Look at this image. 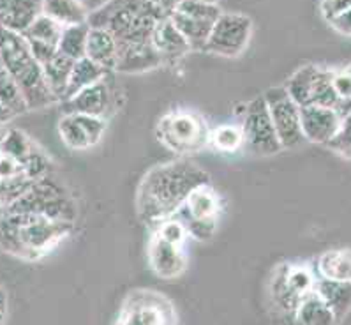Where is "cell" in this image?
I'll return each instance as SVG.
<instances>
[{
	"mask_svg": "<svg viewBox=\"0 0 351 325\" xmlns=\"http://www.w3.org/2000/svg\"><path fill=\"white\" fill-rule=\"evenodd\" d=\"M32 182H5L0 181V210L8 209L30 188Z\"/></svg>",
	"mask_w": 351,
	"mask_h": 325,
	"instance_id": "obj_39",
	"label": "cell"
},
{
	"mask_svg": "<svg viewBox=\"0 0 351 325\" xmlns=\"http://www.w3.org/2000/svg\"><path fill=\"white\" fill-rule=\"evenodd\" d=\"M295 320L298 325H335L337 318L332 313V309L322 301V297L316 292L304 297V301L298 304L295 311Z\"/></svg>",
	"mask_w": 351,
	"mask_h": 325,
	"instance_id": "obj_28",
	"label": "cell"
},
{
	"mask_svg": "<svg viewBox=\"0 0 351 325\" xmlns=\"http://www.w3.org/2000/svg\"><path fill=\"white\" fill-rule=\"evenodd\" d=\"M73 66H75V60L66 57V55H62L60 52H57V55H55L48 64L43 66V73H45V80L46 83H48V89H50L51 94L55 96L57 103H62L64 98H66L67 83H69Z\"/></svg>",
	"mask_w": 351,
	"mask_h": 325,
	"instance_id": "obj_24",
	"label": "cell"
},
{
	"mask_svg": "<svg viewBox=\"0 0 351 325\" xmlns=\"http://www.w3.org/2000/svg\"><path fill=\"white\" fill-rule=\"evenodd\" d=\"M326 147L334 150L339 156L346 157V159H351V111L346 113L344 117H341V124H339L337 133L334 135Z\"/></svg>",
	"mask_w": 351,
	"mask_h": 325,
	"instance_id": "obj_36",
	"label": "cell"
},
{
	"mask_svg": "<svg viewBox=\"0 0 351 325\" xmlns=\"http://www.w3.org/2000/svg\"><path fill=\"white\" fill-rule=\"evenodd\" d=\"M27 43H29V48H30V52H32L34 58L39 62V66L41 67L45 66V64H48V62H50L58 52L57 46L50 45V43L36 41V39H27Z\"/></svg>",
	"mask_w": 351,
	"mask_h": 325,
	"instance_id": "obj_40",
	"label": "cell"
},
{
	"mask_svg": "<svg viewBox=\"0 0 351 325\" xmlns=\"http://www.w3.org/2000/svg\"><path fill=\"white\" fill-rule=\"evenodd\" d=\"M43 14L62 27L87 23L88 11L82 0H43Z\"/></svg>",
	"mask_w": 351,
	"mask_h": 325,
	"instance_id": "obj_25",
	"label": "cell"
},
{
	"mask_svg": "<svg viewBox=\"0 0 351 325\" xmlns=\"http://www.w3.org/2000/svg\"><path fill=\"white\" fill-rule=\"evenodd\" d=\"M149 2H154V4H156V0H149Z\"/></svg>",
	"mask_w": 351,
	"mask_h": 325,
	"instance_id": "obj_49",
	"label": "cell"
},
{
	"mask_svg": "<svg viewBox=\"0 0 351 325\" xmlns=\"http://www.w3.org/2000/svg\"><path fill=\"white\" fill-rule=\"evenodd\" d=\"M113 325H177L173 304L154 290H134L125 297Z\"/></svg>",
	"mask_w": 351,
	"mask_h": 325,
	"instance_id": "obj_8",
	"label": "cell"
},
{
	"mask_svg": "<svg viewBox=\"0 0 351 325\" xmlns=\"http://www.w3.org/2000/svg\"><path fill=\"white\" fill-rule=\"evenodd\" d=\"M0 153L16 159L32 182L53 173V161L50 156L21 129L11 128L0 135Z\"/></svg>",
	"mask_w": 351,
	"mask_h": 325,
	"instance_id": "obj_12",
	"label": "cell"
},
{
	"mask_svg": "<svg viewBox=\"0 0 351 325\" xmlns=\"http://www.w3.org/2000/svg\"><path fill=\"white\" fill-rule=\"evenodd\" d=\"M318 274L323 280L351 281V249H328L318 258Z\"/></svg>",
	"mask_w": 351,
	"mask_h": 325,
	"instance_id": "obj_23",
	"label": "cell"
},
{
	"mask_svg": "<svg viewBox=\"0 0 351 325\" xmlns=\"http://www.w3.org/2000/svg\"><path fill=\"white\" fill-rule=\"evenodd\" d=\"M0 308L8 309V292H5L2 284H0Z\"/></svg>",
	"mask_w": 351,
	"mask_h": 325,
	"instance_id": "obj_46",
	"label": "cell"
},
{
	"mask_svg": "<svg viewBox=\"0 0 351 325\" xmlns=\"http://www.w3.org/2000/svg\"><path fill=\"white\" fill-rule=\"evenodd\" d=\"M149 265L157 278L177 280L186 272L187 258L182 247L173 246L157 234H152L149 243Z\"/></svg>",
	"mask_w": 351,
	"mask_h": 325,
	"instance_id": "obj_14",
	"label": "cell"
},
{
	"mask_svg": "<svg viewBox=\"0 0 351 325\" xmlns=\"http://www.w3.org/2000/svg\"><path fill=\"white\" fill-rule=\"evenodd\" d=\"M119 43V52H117L115 73L122 74H140L149 73L162 66L161 55L157 54L152 41L147 43Z\"/></svg>",
	"mask_w": 351,
	"mask_h": 325,
	"instance_id": "obj_15",
	"label": "cell"
},
{
	"mask_svg": "<svg viewBox=\"0 0 351 325\" xmlns=\"http://www.w3.org/2000/svg\"><path fill=\"white\" fill-rule=\"evenodd\" d=\"M88 30H90V25L88 23L64 27L57 45L58 52L62 55H66V57L73 58V60H80V58L85 57Z\"/></svg>",
	"mask_w": 351,
	"mask_h": 325,
	"instance_id": "obj_30",
	"label": "cell"
},
{
	"mask_svg": "<svg viewBox=\"0 0 351 325\" xmlns=\"http://www.w3.org/2000/svg\"><path fill=\"white\" fill-rule=\"evenodd\" d=\"M43 14V0H0V27L23 34Z\"/></svg>",
	"mask_w": 351,
	"mask_h": 325,
	"instance_id": "obj_19",
	"label": "cell"
},
{
	"mask_svg": "<svg viewBox=\"0 0 351 325\" xmlns=\"http://www.w3.org/2000/svg\"><path fill=\"white\" fill-rule=\"evenodd\" d=\"M319 69L322 67L316 66V64H306V66H302L300 69L295 71L289 76L288 82H286V92L300 108L311 107V99H313V92L314 87H316Z\"/></svg>",
	"mask_w": 351,
	"mask_h": 325,
	"instance_id": "obj_22",
	"label": "cell"
},
{
	"mask_svg": "<svg viewBox=\"0 0 351 325\" xmlns=\"http://www.w3.org/2000/svg\"><path fill=\"white\" fill-rule=\"evenodd\" d=\"M282 269H285L286 283L289 284V289L293 290L300 299L314 292L318 278L314 276L309 267L300 264H282Z\"/></svg>",
	"mask_w": 351,
	"mask_h": 325,
	"instance_id": "obj_33",
	"label": "cell"
},
{
	"mask_svg": "<svg viewBox=\"0 0 351 325\" xmlns=\"http://www.w3.org/2000/svg\"><path fill=\"white\" fill-rule=\"evenodd\" d=\"M351 8V0H322L319 4V11H322V16L326 21L334 20L335 16L343 14L344 11Z\"/></svg>",
	"mask_w": 351,
	"mask_h": 325,
	"instance_id": "obj_41",
	"label": "cell"
},
{
	"mask_svg": "<svg viewBox=\"0 0 351 325\" xmlns=\"http://www.w3.org/2000/svg\"><path fill=\"white\" fill-rule=\"evenodd\" d=\"M269 293L270 299H272V304L276 306L279 311H282V313L295 315L298 304L304 301V299H300L293 290L289 289V284L286 283L285 269H282V265H279V267L276 269V272H274L272 280H270Z\"/></svg>",
	"mask_w": 351,
	"mask_h": 325,
	"instance_id": "obj_29",
	"label": "cell"
},
{
	"mask_svg": "<svg viewBox=\"0 0 351 325\" xmlns=\"http://www.w3.org/2000/svg\"><path fill=\"white\" fill-rule=\"evenodd\" d=\"M240 128L244 133V148H247L249 153L274 156L282 150L263 94L256 96L245 104L240 117Z\"/></svg>",
	"mask_w": 351,
	"mask_h": 325,
	"instance_id": "obj_7",
	"label": "cell"
},
{
	"mask_svg": "<svg viewBox=\"0 0 351 325\" xmlns=\"http://www.w3.org/2000/svg\"><path fill=\"white\" fill-rule=\"evenodd\" d=\"M202 2H208V4H219V0H202Z\"/></svg>",
	"mask_w": 351,
	"mask_h": 325,
	"instance_id": "obj_48",
	"label": "cell"
},
{
	"mask_svg": "<svg viewBox=\"0 0 351 325\" xmlns=\"http://www.w3.org/2000/svg\"><path fill=\"white\" fill-rule=\"evenodd\" d=\"M300 124L306 142L326 145L337 133L341 117L335 108L304 107L300 108Z\"/></svg>",
	"mask_w": 351,
	"mask_h": 325,
	"instance_id": "obj_16",
	"label": "cell"
},
{
	"mask_svg": "<svg viewBox=\"0 0 351 325\" xmlns=\"http://www.w3.org/2000/svg\"><path fill=\"white\" fill-rule=\"evenodd\" d=\"M108 73H110V71L104 69L99 64H95V62L90 60L88 57L75 60V66H73V71H71L69 83H67V91L64 101L73 98V96L78 94V92H82L83 89H87V87L94 85V83H97L99 80H103Z\"/></svg>",
	"mask_w": 351,
	"mask_h": 325,
	"instance_id": "obj_27",
	"label": "cell"
},
{
	"mask_svg": "<svg viewBox=\"0 0 351 325\" xmlns=\"http://www.w3.org/2000/svg\"><path fill=\"white\" fill-rule=\"evenodd\" d=\"M221 212H223L221 194L214 190L210 182H207V184H202L193 190L177 216L186 219H196V221H219Z\"/></svg>",
	"mask_w": 351,
	"mask_h": 325,
	"instance_id": "obj_17",
	"label": "cell"
},
{
	"mask_svg": "<svg viewBox=\"0 0 351 325\" xmlns=\"http://www.w3.org/2000/svg\"><path fill=\"white\" fill-rule=\"evenodd\" d=\"M0 103L4 104L8 110L13 111L14 115H21L29 110L25 99L21 96L20 87L16 85L13 76L8 73L2 60H0Z\"/></svg>",
	"mask_w": 351,
	"mask_h": 325,
	"instance_id": "obj_32",
	"label": "cell"
},
{
	"mask_svg": "<svg viewBox=\"0 0 351 325\" xmlns=\"http://www.w3.org/2000/svg\"><path fill=\"white\" fill-rule=\"evenodd\" d=\"M169 20L173 21L175 27L180 30L186 41L189 43L191 49H198V52H205V46H207L208 36H210V30L214 27L215 21H207L199 20V18L187 16L184 12H173Z\"/></svg>",
	"mask_w": 351,
	"mask_h": 325,
	"instance_id": "obj_26",
	"label": "cell"
},
{
	"mask_svg": "<svg viewBox=\"0 0 351 325\" xmlns=\"http://www.w3.org/2000/svg\"><path fill=\"white\" fill-rule=\"evenodd\" d=\"M13 117H16L11 110H8V108L4 107V104L0 103V129L4 128V126H8L9 122H11V119Z\"/></svg>",
	"mask_w": 351,
	"mask_h": 325,
	"instance_id": "obj_45",
	"label": "cell"
},
{
	"mask_svg": "<svg viewBox=\"0 0 351 325\" xmlns=\"http://www.w3.org/2000/svg\"><path fill=\"white\" fill-rule=\"evenodd\" d=\"M177 11L184 12L187 16L199 18V20L207 21H215L221 16V12H223L219 4H208V2H202V0H182V4L178 5Z\"/></svg>",
	"mask_w": 351,
	"mask_h": 325,
	"instance_id": "obj_37",
	"label": "cell"
},
{
	"mask_svg": "<svg viewBox=\"0 0 351 325\" xmlns=\"http://www.w3.org/2000/svg\"><path fill=\"white\" fill-rule=\"evenodd\" d=\"M62 25L57 23L55 20H51L50 16L46 14H39L36 20L32 21L29 29L21 34L27 39H36V41L50 43V45H58V39H60V34H62Z\"/></svg>",
	"mask_w": 351,
	"mask_h": 325,
	"instance_id": "obj_34",
	"label": "cell"
},
{
	"mask_svg": "<svg viewBox=\"0 0 351 325\" xmlns=\"http://www.w3.org/2000/svg\"><path fill=\"white\" fill-rule=\"evenodd\" d=\"M0 60L20 87L29 110H38L57 103L55 96L48 89L43 67L34 58L29 43L21 34L0 27Z\"/></svg>",
	"mask_w": 351,
	"mask_h": 325,
	"instance_id": "obj_4",
	"label": "cell"
},
{
	"mask_svg": "<svg viewBox=\"0 0 351 325\" xmlns=\"http://www.w3.org/2000/svg\"><path fill=\"white\" fill-rule=\"evenodd\" d=\"M162 18L161 9L149 0H108L88 12L87 23L112 32L117 41L147 43Z\"/></svg>",
	"mask_w": 351,
	"mask_h": 325,
	"instance_id": "obj_3",
	"label": "cell"
},
{
	"mask_svg": "<svg viewBox=\"0 0 351 325\" xmlns=\"http://www.w3.org/2000/svg\"><path fill=\"white\" fill-rule=\"evenodd\" d=\"M178 218H180V216H178ZM180 221L184 223L187 235L193 237L195 240H198V243H207V240H210L215 235L217 227H219V221H196V219L186 218H180Z\"/></svg>",
	"mask_w": 351,
	"mask_h": 325,
	"instance_id": "obj_38",
	"label": "cell"
},
{
	"mask_svg": "<svg viewBox=\"0 0 351 325\" xmlns=\"http://www.w3.org/2000/svg\"><path fill=\"white\" fill-rule=\"evenodd\" d=\"M328 23H330V27L337 34H341V36L344 37H351V8L348 9V11H344L343 14L335 16L334 20H330Z\"/></svg>",
	"mask_w": 351,
	"mask_h": 325,
	"instance_id": "obj_43",
	"label": "cell"
},
{
	"mask_svg": "<svg viewBox=\"0 0 351 325\" xmlns=\"http://www.w3.org/2000/svg\"><path fill=\"white\" fill-rule=\"evenodd\" d=\"M207 182H210L207 170L189 159H175L152 166L138 184V218L156 230L165 219L182 209L195 188Z\"/></svg>",
	"mask_w": 351,
	"mask_h": 325,
	"instance_id": "obj_1",
	"label": "cell"
},
{
	"mask_svg": "<svg viewBox=\"0 0 351 325\" xmlns=\"http://www.w3.org/2000/svg\"><path fill=\"white\" fill-rule=\"evenodd\" d=\"M75 228L69 221L0 210V249L25 262H38L66 243Z\"/></svg>",
	"mask_w": 351,
	"mask_h": 325,
	"instance_id": "obj_2",
	"label": "cell"
},
{
	"mask_svg": "<svg viewBox=\"0 0 351 325\" xmlns=\"http://www.w3.org/2000/svg\"><path fill=\"white\" fill-rule=\"evenodd\" d=\"M5 318H8V309L0 308V325H5Z\"/></svg>",
	"mask_w": 351,
	"mask_h": 325,
	"instance_id": "obj_47",
	"label": "cell"
},
{
	"mask_svg": "<svg viewBox=\"0 0 351 325\" xmlns=\"http://www.w3.org/2000/svg\"><path fill=\"white\" fill-rule=\"evenodd\" d=\"M314 292L332 309L337 322L351 311V281H332L318 278Z\"/></svg>",
	"mask_w": 351,
	"mask_h": 325,
	"instance_id": "obj_21",
	"label": "cell"
},
{
	"mask_svg": "<svg viewBox=\"0 0 351 325\" xmlns=\"http://www.w3.org/2000/svg\"><path fill=\"white\" fill-rule=\"evenodd\" d=\"M4 210L39 214L58 221L75 223V225L80 218V205L75 194L53 173L32 182L29 190Z\"/></svg>",
	"mask_w": 351,
	"mask_h": 325,
	"instance_id": "obj_5",
	"label": "cell"
},
{
	"mask_svg": "<svg viewBox=\"0 0 351 325\" xmlns=\"http://www.w3.org/2000/svg\"><path fill=\"white\" fill-rule=\"evenodd\" d=\"M208 147L217 153L235 154L244 148V133L240 124H221L215 129H210Z\"/></svg>",
	"mask_w": 351,
	"mask_h": 325,
	"instance_id": "obj_31",
	"label": "cell"
},
{
	"mask_svg": "<svg viewBox=\"0 0 351 325\" xmlns=\"http://www.w3.org/2000/svg\"><path fill=\"white\" fill-rule=\"evenodd\" d=\"M348 69H350V73H351V66H350V67H348Z\"/></svg>",
	"mask_w": 351,
	"mask_h": 325,
	"instance_id": "obj_50",
	"label": "cell"
},
{
	"mask_svg": "<svg viewBox=\"0 0 351 325\" xmlns=\"http://www.w3.org/2000/svg\"><path fill=\"white\" fill-rule=\"evenodd\" d=\"M252 20L240 12H221L208 36L205 52L219 57L235 58L245 52L251 43Z\"/></svg>",
	"mask_w": 351,
	"mask_h": 325,
	"instance_id": "obj_9",
	"label": "cell"
},
{
	"mask_svg": "<svg viewBox=\"0 0 351 325\" xmlns=\"http://www.w3.org/2000/svg\"><path fill=\"white\" fill-rule=\"evenodd\" d=\"M60 140L71 150H88L99 144L108 128V120L85 113H64L58 120Z\"/></svg>",
	"mask_w": 351,
	"mask_h": 325,
	"instance_id": "obj_13",
	"label": "cell"
},
{
	"mask_svg": "<svg viewBox=\"0 0 351 325\" xmlns=\"http://www.w3.org/2000/svg\"><path fill=\"white\" fill-rule=\"evenodd\" d=\"M180 4H182V0H156V5L161 9V12L166 18L171 16Z\"/></svg>",
	"mask_w": 351,
	"mask_h": 325,
	"instance_id": "obj_44",
	"label": "cell"
},
{
	"mask_svg": "<svg viewBox=\"0 0 351 325\" xmlns=\"http://www.w3.org/2000/svg\"><path fill=\"white\" fill-rule=\"evenodd\" d=\"M156 138L178 156H191L208 147L210 128L202 113L187 108L171 110L157 120Z\"/></svg>",
	"mask_w": 351,
	"mask_h": 325,
	"instance_id": "obj_6",
	"label": "cell"
},
{
	"mask_svg": "<svg viewBox=\"0 0 351 325\" xmlns=\"http://www.w3.org/2000/svg\"><path fill=\"white\" fill-rule=\"evenodd\" d=\"M334 89L339 99H351V73L350 69L334 71Z\"/></svg>",
	"mask_w": 351,
	"mask_h": 325,
	"instance_id": "obj_42",
	"label": "cell"
},
{
	"mask_svg": "<svg viewBox=\"0 0 351 325\" xmlns=\"http://www.w3.org/2000/svg\"><path fill=\"white\" fill-rule=\"evenodd\" d=\"M154 234L159 235V237H161L162 240H166V243L173 244V246L178 247H182L184 240L189 237L186 227H184V223L180 221L178 216H171V218L165 219V221L154 230Z\"/></svg>",
	"mask_w": 351,
	"mask_h": 325,
	"instance_id": "obj_35",
	"label": "cell"
},
{
	"mask_svg": "<svg viewBox=\"0 0 351 325\" xmlns=\"http://www.w3.org/2000/svg\"><path fill=\"white\" fill-rule=\"evenodd\" d=\"M152 45L157 49V54L161 55L162 66H175L182 60L189 52H193L189 43L186 41V37L180 34V30L175 27V23L169 18H162L159 23L156 25V29L152 32Z\"/></svg>",
	"mask_w": 351,
	"mask_h": 325,
	"instance_id": "obj_18",
	"label": "cell"
},
{
	"mask_svg": "<svg viewBox=\"0 0 351 325\" xmlns=\"http://www.w3.org/2000/svg\"><path fill=\"white\" fill-rule=\"evenodd\" d=\"M263 98L281 147L297 148L306 144L300 124V107L289 98L285 87H270Z\"/></svg>",
	"mask_w": 351,
	"mask_h": 325,
	"instance_id": "obj_10",
	"label": "cell"
},
{
	"mask_svg": "<svg viewBox=\"0 0 351 325\" xmlns=\"http://www.w3.org/2000/svg\"><path fill=\"white\" fill-rule=\"evenodd\" d=\"M117 52H119V43H117L115 36L112 32L99 29V27H90L87 37V48H85V57L103 66L104 69L113 71L117 64Z\"/></svg>",
	"mask_w": 351,
	"mask_h": 325,
	"instance_id": "obj_20",
	"label": "cell"
},
{
	"mask_svg": "<svg viewBox=\"0 0 351 325\" xmlns=\"http://www.w3.org/2000/svg\"><path fill=\"white\" fill-rule=\"evenodd\" d=\"M120 92L115 87L113 71H110L103 80L62 101V113H85L108 120L122 107Z\"/></svg>",
	"mask_w": 351,
	"mask_h": 325,
	"instance_id": "obj_11",
	"label": "cell"
}]
</instances>
